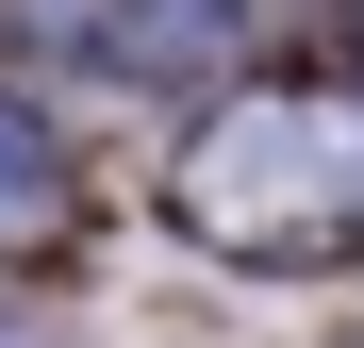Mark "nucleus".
<instances>
[{
    "label": "nucleus",
    "mask_w": 364,
    "mask_h": 348,
    "mask_svg": "<svg viewBox=\"0 0 364 348\" xmlns=\"http://www.w3.org/2000/svg\"><path fill=\"white\" fill-rule=\"evenodd\" d=\"M348 183H364V133L331 100H232L199 116V149H182V216L215 232V249H331L348 232Z\"/></svg>",
    "instance_id": "1"
},
{
    "label": "nucleus",
    "mask_w": 364,
    "mask_h": 348,
    "mask_svg": "<svg viewBox=\"0 0 364 348\" xmlns=\"http://www.w3.org/2000/svg\"><path fill=\"white\" fill-rule=\"evenodd\" d=\"M50 232H67V149L0 100V249H50Z\"/></svg>",
    "instance_id": "2"
}]
</instances>
